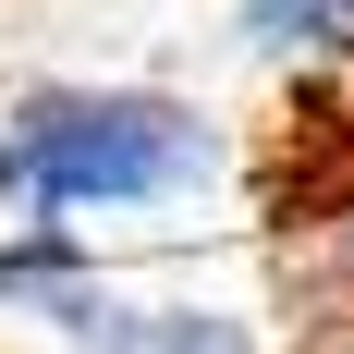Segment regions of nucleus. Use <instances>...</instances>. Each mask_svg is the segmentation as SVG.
Segmentation results:
<instances>
[{"instance_id":"obj_1","label":"nucleus","mask_w":354,"mask_h":354,"mask_svg":"<svg viewBox=\"0 0 354 354\" xmlns=\"http://www.w3.org/2000/svg\"><path fill=\"white\" fill-rule=\"evenodd\" d=\"M220 171L208 110L159 98V86H37L0 122V196L37 220L73 208H171Z\"/></svg>"},{"instance_id":"obj_2","label":"nucleus","mask_w":354,"mask_h":354,"mask_svg":"<svg viewBox=\"0 0 354 354\" xmlns=\"http://www.w3.org/2000/svg\"><path fill=\"white\" fill-rule=\"evenodd\" d=\"M98 269H86V245H73L62 220H37V232H12L0 245V306H37V318H62V330H86V306H98Z\"/></svg>"},{"instance_id":"obj_3","label":"nucleus","mask_w":354,"mask_h":354,"mask_svg":"<svg viewBox=\"0 0 354 354\" xmlns=\"http://www.w3.org/2000/svg\"><path fill=\"white\" fill-rule=\"evenodd\" d=\"M73 342H98V354H245V318H220V306H122V293H98Z\"/></svg>"},{"instance_id":"obj_4","label":"nucleus","mask_w":354,"mask_h":354,"mask_svg":"<svg viewBox=\"0 0 354 354\" xmlns=\"http://www.w3.org/2000/svg\"><path fill=\"white\" fill-rule=\"evenodd\" d=\"M232 25H245V49L257 62H342L354 73V0H245V12H232Z\"/></svg>"},{"instance_id":"obj_5","label":"nucleus","mask_w":354,"mask_h":354,"mask_svg":"<svg viewBox=\"0 0 354 354\" xmlns=\"http://www.w3.org/2000/svg\"><path fill=\"white\" fill-rule=\"evenodd\" d=\"M342 281H354V220H342Z\"/></svg>"}]
</instances>
